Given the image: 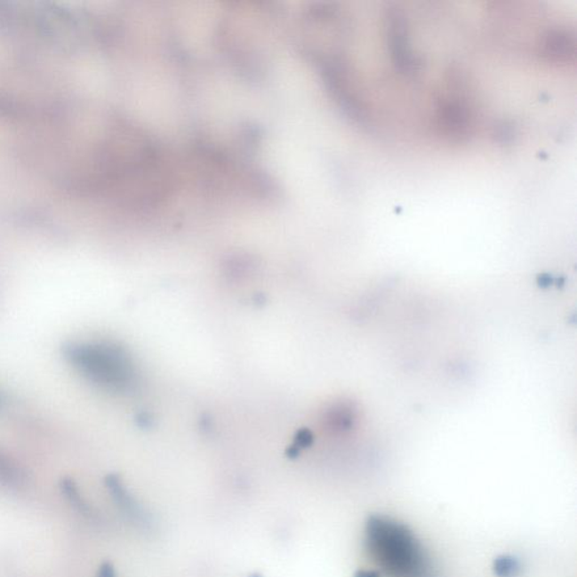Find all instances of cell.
Returning a JSON list of instances; mask_svg holds the SVG:
<instances>
[{
	"label": "cell",
	"mask_w": 577,
	"mask_h": 577,
	"mask_svg": "<svg viewBox=\"0 0 577 577\" xmlns=\"http://www.w3.org/2000/svg\"><path fill=\"white\" fill-rule=\"evenodd\" d=\"M524 566L513 555H500L493 562V573L496 577H519Z\"/></svg>",
	"instance_id": "obj_6"
},
{
	"label": "cell",
	"mask_w": 577,
	"mask_h": 577,
	"mask_svg": "<svg viewBox=\"0 0 577 577\" xmlns=\"http://www.w3.org/2000/svg\"><path fill=\"white\" fill-rule=\"evenodd\" d=\"M27 471L10 454L0 450V485L11 490H20L27 486Z\"/></svg>",
	"instance_id": "obj_4"
},
{
	"label": "cell",
	"mask_w": 577,
	"mask_h": 577,
	"mask_svg": "<svg viewBox=\"0 0 577 577\" xmlns=\"http://www.w3.org/2000/svg\"><path fill=\"white\" fill-rule=\"evenodd\" d=\"M365 549L383 577H439L418 536L394 517H366Z\"/></svg>",
	"instance_id": "obj_1"
},
{
	"label": "cell",
	"mask_w": 577,
	"mask_h": 577,
	"mask_svg": "<svg viewBox=\"0 0 577 577\" xmlns=\"http://www.w3.org/2000/svg\"><path fill=\"white\" fill-rule=\"evenodd\" d=\"M67 361L88 381L113 391L129 389L133 366L126 353L107 342H75L63 349Z\"/></svg>",
	"instance_id": "obj_2"
},
{
	"label": "cell",
	"mask_w": 577,
	"mask_h": 577,
	"mask_svg": "<svg viewBox=\"0 0 577 577\" xmlns=\"http://www.w3.org/2000/svg\"><path fill=\"white\" fill-rule=\"evenodd\" d=\"M60 490L62 495H65L67 502L71 505V508H73L78 515L92 522H99L100 520L99 513L96 512V509L87 502L85 498H84L82 493L79 491L77 484H76L73 479H62L60 483Z\"/></svg>",
	"instance_id": "obj_5"
},
{
	"label": "cell",
	"mask_w": 577,
	"mask_h": 577,
	"mask_svg": "<svg viewBox=\"0 0 577 577\" xmlns=\"http://www.w3.org/2000/svg\"><path fill=\"white\" fill-rule=\"evenodd\" d=\"M105 483H107L109 494H111L113 501H115L120 511L130 521H132L133 525H138L139 528L150 529L151 525H153V521H151L148 513L130 494L124 484L121 483L120 478L116 475H111L105 480Z\"/></svg>",
	"instance_id": "obj_3"
},
{
	"label": "cell",
	"mask_w": 577,
	"mask_h": 577,
	"mask_svg": "<svg viewBox=\"0 0 577 577\" xmlns=\"http://www.w3.org/2000/svg\"><path fill=\"white\" fill-rule=\"evenodd\" d=\"M353 577H382L381 573L373 570H357Z\"/></svg>",
	"instance_id": "obj_8"
},
{
	"label": "cell",
	"mask_w": 577,
	"mask_h": 577,
	"mask_svg": "<svg viewBox=\"0 0 577 577\" xmlns=\"http://www.w3.org/2000/svg\"><path fill=\"white\" fill-rule=\"evenodd\" d=\"M96 577H116V571L112 563L105 562L100 566Z\"/></svg>",
	"instance_id": "obj_7"
},
{
	"label": "cell",
	"mask_w": 577,
	"mask_h": 577,
	"mask_svg": "<svg viewBox=\"0 0 577 577\" xmlns=\"http://www.w3.org/2000/svg\"><path fill=\"white\" fill-rule=\"evenodd\" d=\"M250 577H263V576L259 574V573H254V574L250 575Z\"/></svg>",
	"instance_id": "obj_9"
}]
</instances>
